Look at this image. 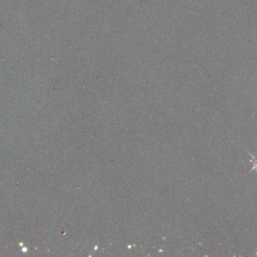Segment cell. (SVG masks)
Here are the masks:
<instances>
[{"mask_svg": "<svg viewBox=\"0 0 257 257\" xmlns=\"http://www.w3.org/2000/svg\"><path fill=\"white\" fill-rule=\"evenodd\" d=\"M248 155L252 158V159L250 160V162H252V163L254 164V166H253V168L250 170V172H251V171H256V172H257V157L252 156L250 153H248Z\"/></svg>", "mask_w": 257, "mask_h": 257, "instance_id": "cell-1", "label": "cell"}]
</instances>
